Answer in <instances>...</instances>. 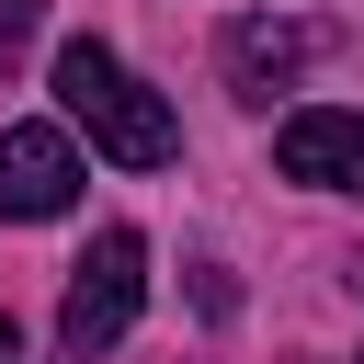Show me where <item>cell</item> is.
<instances>
[{
  "instance_id": "6da1fadb",
  "label": "cell",
  "mask_w": 364,
  "mask_h": 364,
  "mask_svg": "<svg viewBox=\"0 0 364 364\" xmlns=\"http://www.w3.org/2000/svg\"><path fill=\"white\" fill-rule=\"evenodd\" d=\"M57 102L91 125V148H102L114 171H159V159L182 148L171 102H159V91H148V80L102 46V34H68V46H57Z\"/></svg>"
},
{
  "instance_id": "7a4b0ae2",
  "label": "cell",
  "mask_w": 364,
  "mask_h": 364,
  "mask_svg": "<svg viewBox=\"0 0 364 364\" xmlns=\"http://www.w3.org/2000/svg\"><path fill=\"white\" fill-rule=\"evenodd\" d=\"M136 307H148V239L136 228H102L80 262H68V307H57V353L68 364H91V353H114L125 330H136Z\"/></svg>"
},
{
  "instance_id": "3957f363",
  "label": "cell",
  "mask_w": 364,
  "mask_h": 364,
  "mask_svg": "<svg viewBox=\"0 0 364 364\" xmlns=\"http://www.w3.org/2000/svg\"><path fill=\"white\" fill-rule=\"evenodd\" d=\"M68 205H80V148H68V125H0V216L46 228V216H68Z\"/></svg>"
},
{
  "instance_id": "277c9868",
  "label": "cell",
  "mask_w": 364,
  "mask_h": 364,
  "mask_svg": "<svg viewBox=\"0 0 364 364\" xmlns=\"http://www.w3.org/2000/svg\"><path fill=\"white\" fill-rule=\"evenodd\" d=\"M273 171L307 182V193H364V114H330V102L284 114L273 125Z\"/></svg>"
},
{
  "instance_id": "5b68a950",
  "label": "cell",
  "mask_w": 364,
  "mask_h": 364,
  "mask_svg": "<svg viewBox=\"0 0 364 364\" xmlns=\"http://www.w3.org/2000/svg\"><path fill=\"white\" fill-rule=\"evenodd\" d=\"M318 46H330L318 23H296V11H250V23H228V91H239V102H273V91H296V68H307Z\"/></svg>"
},
{
  "instance_id": "8992f818",
  "label": "cell",
  "mask_w": 364,
  "mask_h": 364,
  "mask_svg": "<svg viewBox=\"0 0 364 364\" xmlns=\"http://www.w3.org/2000/svg\"><path fill=\"white\" fill-rule=\"evenodd\" d=\"M34 23H46V0H0V80L23 68V46H34Z\"/></svg>"
},
{
  "instance_id": "52a82bcc",
  "label": "cell",
  "mask_w": 364,
  "mask_h": 364,
  "mask_svg": "<svg viewBox=\"0 0 364 364\" xmlns=\"http://www.w3.org/2000/svg\"><path fill=\"white\" fill-rule=\"evenodd\" d=\"M0 364H23V341H11V318H0Z\"/></svg>"
}]
</instances>
